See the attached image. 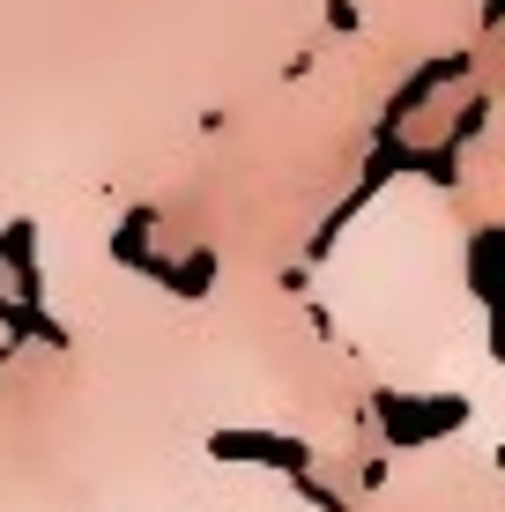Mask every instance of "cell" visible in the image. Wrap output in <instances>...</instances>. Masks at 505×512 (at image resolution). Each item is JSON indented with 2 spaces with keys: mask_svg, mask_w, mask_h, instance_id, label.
I'll list each match as a JSON object with an SVG mask.
<instances>
[{
  "mask_svg": "<svg viewBox=\"0 0 505 512\" xmlns=\"http://www.w3.org/2000/svg\"><path fill=\"white\" fill-rule=\"evenodd\" d=\"M208 282H216V253H208V245H194L186 260H171V268H164V290L171 297H208Z\"/></svg>",
  "mask_w": 505,
  "mask_h": 512,
  "instance_id": "obj_3",
  "label": "cell"
},
{
  "mask_svg": "<svg viewBox=\"0 0 505 512\" xmlns=\"http://www.w3.org/2000/svg\"><path fill=\"white\" fill-rule=\"evenodd\" d=\"M327 15H335V30H357V0H327Z\"/></svg>",
  "mask_w": 505,
  "mask_h": 512,
  "instance_id": "obj_4",
  "label": "cell"
},
{
  "mask_svg": "<svg viewBox=\"0 0 505 512\" xmlns=\"http://www.w3.org/2000/svg\"><path fill=\"white\" fill-rule=\"evenodd\" d=\"M216 453H223V461H275V468H290V475H305V461H312L298 438H253V431L216 438Z\"/></svg>",
  "mask_w": 505,
  "mask_h": 512,
  "instance_id": "obj_2",
  "label": "cell"
},
{
  "mask_svg": "<svg viewBox=\"0 0 505 512\" xmlns=\"http://www.w3.org/2000/svg\"><path fill=\"white\" fill-rule=\"evenodd\" d=\"M15 349H23V342H15V334H0V364H8V357H15Z\"/></svg>",
  "mask_w": 505,
  "mask_h": 512,
  "instance_id": "obj_5",
  "label": "cell"
},
{
  "mask_svg": "<svg viewBox=\"0 0 505 512\" xmlns=\"http://www.w3.org/2000/svg\"><path fill=\"white\" fill-rule=\"evenodd\" d=\"M454 75H468V60H461V52H454V60H424V67H416V75L402 82V97L387 104V119H379V141H387V134H402L416 104H424L431 90H446V82H454Z\"/></svg>",
  "mask_w": 505,
  "mask_h": 512,
  "instance_id": "obj_1",
  "label": "cell"
}]
</instances>
